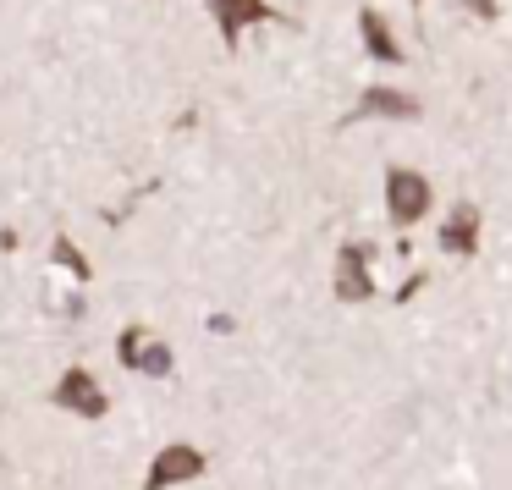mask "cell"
Returning <instances> with one entry per match:
<instances>
[{
  "instance_id": "cell-8",
  "label": "cell",
  "mask_w": 512,
  "mask_h": 490,
  "mask_svg": "<svg viewBox=\"0 0 512 490\" xmlns=\"http://www.w3.org/2000/svg\"><path fill=\"white\" fill-rule=\"evenodd\" d=\"M441 248L457 259H468L479 248V210L474 204H452V215H446V226H441Z\"/></svg>"
},
{
  "instance_id": "cell-4",
  "label": "cell",
  "mask_w": 512,
  "mask_h": 490,
  "mask_svg": "<svg viewBox=\"0 0 512 490\" xmlns=\"http://www.w3.org/2000/svg\"><path fill=\"white\" fill-rule=\"evenodd\" d=\"M204 474V452L199 446H166V452L155 457V468H149V479H144V490H171V485H188V479H199Z\"/></svg>"
},
{
  "instance_id": "cell-5",
  "label": "cell",
  "mask_w": 512,
  "mask_h": 490,
  "mask_svg": "<svg viewBox=\"0 0 512 490\" xmlns=\"http://www.w3.org/2000/svg\"><path fill=\"white\" fill-rule=\"evenodd\" d=\"M116 353H122V364L127 369H144V375H171V347L166 342H149L138 325H127L122 331V342H116Z\"/></svg>"
},
{
  "instance_id": "cell-10",
  "label": "cell",
  "mask_w": 512,
  "mask_h": 490,
  "mask_svg": "<svg viewBox=\"0 0 512 490\" xmlns=\"http://www.w3.org/2000/svg\"><path fill=\"white\" fill-rule=\"evenodd\" d=\"M56 259H61V265H67V270H72V276H78V281H89V265H83V254H78V248L67 243V237H61V243H56Z\"/></svg>"
},
{
  "instance_id": "cell-6",
  "label": "cell",
  "mask_w": 512,
  "mask_h": 490,
  "mask_svg": "<svg viewBox=\"0 0 512 490\" xmlns=\"http://www.w3.org/2000/svg\"><path fill=\"white\" fill-rule=\"evenodd\" d=\"M210 12H215V23H221L226 45H237L248 23H270V17H276L265 0H210Z\"/></svg>"
},
{
  "instance_id": "cell-3",
  "label": "cell",
  "mask_w": 512,
  "mask_h": 490,
  "mask_svg": "<svg viewBox=\"0 0 512 490\" xmlns=\"http://www.w3.org/2000/svg\"><path fill=\"white\" fill-rule=\"evenodd\" d=\"M50 402L67 413H78V419H100L105 413V391L94 386L89 369H67V375L56 380V391H50Z\"/></svg>"
},
{
  "instance_id": "cell-1",
  "label": "cell",
  "mask_w": 512,
  "mask_h": 490,
  "mask_svg": "<svg viewBox=\"0 0 512 490\" xmlns=\"http://www.w3.org/2000/svg\"><path fill=\"white\" fill-rule=\"evenodd\" d=\"M435 204V188L424 171H408V166H391L386 171V215L391 226H419Z\"/></svg>"
},
{
  "instance_id": "cell-7",
  "label": "cell",
  "mask_w": 512,
  "mask_h": 490,
  "mask_svg": "<svg viewBox=\"0 0 512 490\" xmlns=\"http://www.w3.org/2000/svg\"><path fill=\"white\" fill-rule=\"evenodd\" d=\"M358 34H364V50L380 61V67H397V61H402L397 34H391V23L375 12V6H364V12H358Z\"/></svg>"
},
{
  "instance_id": "cell-9",
  "label": "cell",
  "mask_w": 512,
  "mask_h": 490,
  "mask_svg": "<svg viewBox=\"0 0 512 490\" xmlns=\"http://www.w3.org/2000/svg\"><path fill=\"white\" fill-rule=\"evenodd\" d=\"M358 116H391V122H413V116H419V100H413V94H402V89H364Z\"/></svg>"
},
{
  "instance_id": "cell-12",
  "label": "cell",
  "mask_w": 512,
  "mask_h": 490,
  "mask_svg": "<svg viewBox=\"0 0 512 490\" xmlns=\"http://www.w3.org/2000/svg\"><path fill=\"white\" fill-rule=\"evenodd\" d=\"M408 6H424V0H408Z\"/></svg>"
},
{
  "instance_id": "cell-11",
  "label": "cell",
  "mask_w": 512,
  "mask_h": 490,
  "mask_svg": "<svg viewBox=\"0 0 512 490\" xmlns=\"http://www.w3.org/2000/svg\"><path fill=\"white\" fill-rule=\"evenodd\" d=\"M463 6H468V12H474V17H485V23H490V17L501 12V0H463Z\"/></svg>"
},
{
  "instance_id": "cell-2",
  "label": "cell",
  "mask_w": 512,
  "mask_h": 490,
  "mask_svg": "<svg viewBox=\"0 0 512 490\" xmlns=\"http://www.w3.org/2000/svg\"><path fill=\"white\" fill-rule=\"evenodd\" d=\"M331 287H336V298H342V303H364V298H375V276H369V248H364V243L336 248Z\"/></svg>"
}]
</instances>
